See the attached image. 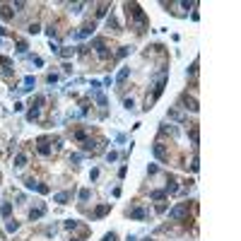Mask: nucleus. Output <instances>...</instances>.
<instances>
[{"mask_svg": "<svg viewBox=\"0 0 241 241\" xmlns=\"http://www.w3.org/2000/svg\"><path fill=\"white\" fill-rule=\"evenodd\" d=\"M186 212H188V205H181V207H176V210H171V217L174 219H183Z\"/></svg>", "mask_w": 241, "mask_h": 241, "instance_id": "f257e3e1", "label": "nucleus"}, {"mask_svg": "<svg viewBox=\"0 0 241 241\" xmlns=\"http://www.w3.org/2000/svg\"><path fill=\"white\" fill-rule=\"evenodd\" d=\"M70 195H72V193H58L53 200H56V203H65V200H70Z\"/></svg>", "mask_w": 241, "mask_h": 241, "instance_id": "f03ea898", "label": "nucleus"}, {"mask_svg": "<svg viewBox=\"0 0 241 241\" xmlns=\"http://www.w3.org/2000/svg\"><path fill=\"white\" fill-rule=\"evenodd\" d=\"M41 212H43V210H31V215H29V217H31V219H36V217H41Z\"/></svg>", "mask_w": 241, "mask_h": 241, "instance_id": "7ed1b4c3", "label": "nucleus"}, {"mask_svg": "<svg viewBox=\"0 0 241 241\" xmlns=\"http://www.w3.org/2000/svg\"><path fill=\"white\" fill-rule=\"evenodd\" d=\"M104 241H116V236H114V234H109V236H106Z\"/></svg>", "mask_w": 241, "mask_h": 241, "instance_id": "20e7f679", "label": "nucleus"}]
</instances>
